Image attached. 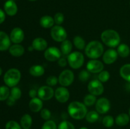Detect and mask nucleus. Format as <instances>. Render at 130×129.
<instances>
[{"instance_id":"1","label":"nucleus","mask_w":130,"mask_h":129,"mask_svg":"<svg viewBox=\"0 0 130 129\" xmlns=\"http://www.w3.org/2000/svg\"><path fill=\"white\" fill-rule=\"evenodd\" d=\"M67 111L71 118L75 120H82L85 118L88 113L86 106L79 101H72L67 107Z\"/></svg>"},{"instance_id":"2","label":"nucleus","mask_w":130,"mask_h":129,"mask_svg":"<svg viewBox=\"0 0 130 129\" xmlns=\"http://www.w3.org/2000/svg\"><path fill=\"white\" fill-rule=\"evenodd\" d=\"M100 37L102 42L110 48L118 47L120 44V35L116 30L113 29H107L103 31Z\"/></svg>"},{"instance_id":"3","label":"nucleus","mask_w":130,"mask_h":129,"mask_svg":"<svg viewBox=\"0 0 130 129\" xmlns=\"http://www.w3.org/2000/svg\"><path fill=\"white\" fill-rule=\"evenodd\" d=\"M86 56L90 59H96L103 55L104 48L102 43L98 40H92L86 44L85 49Z\"/></svg>"},{"instance_id":"4","label":"nucleus","mask_w":130,"mask_h":129,"mask_svg":"<svg viewBox=\"0 0 130 129\" xmlns=\"http://www.w3.org/2000/svg\"><path fill=\"white\" fill-rule=\"evenodd\" d=\"M3 79L8 87H15L21 79V72L17 68H10L5 73Z\"/></svg>"},{"instance_id":"5","label":"nucleus","mask_w":130,"mask_h":129,"mask_svg":"<svg viewBox=\"0 0 130 129\" xmlns=\"http://www.w3.org/2000/svg\"><path fill=\"white\" fill-rule=\"evenodd\" d=\"M67 62L72 69H79L85 63L84 54L79 51L72 52L67 56Z\"/></svg>"},{"instance_id":"6","label":"nucleus","mask_w":130,"mask_h":129,"mask_svg":"<svg viewBox=\"0 0 130 129\" xmlns=\"http://www.w3.org/2000/svg\"><path fill=\"white\" fill-rule=\"evenodd\" d=\"M50 35L53 40L58 42H62L67 39V33L63 27L55 25L51 29Z\"/></svg>"},{"instance_id":"7","label":"nucleus","mask_w":130,"mask_h":129,"mask_svg":"<svg viewBox=\"0 0 130 129\" xmlns=\"http://www.w3.org/2000/svg\"><path fill=\"white\" fill-rule=\"evenodd\" d=\"M58 79V83L61 86L68 87L73 83L74 80V74L71 70H64L60 73Z\"/></svg>"},{"instance_id":"8","label":"nucleus","mask_w":130,"mask_h":129,"mask_svg":"<svg viewBox=\"0 0 130 129\" xmlns=\"http://www.w3.org/2000/svg\"><path fill=\"white\" fill-rule=\"evenodd\" d=\"M88 92L95 96H99L102 94L104 91V87L102 82L98 80H92L88 85Z\"/></svg>"},{"instance_id":"9","label":"nucleus","mask_w":130,"mask_h":129,"mask_svg":"<svg viewBox=\"0 0 130 129\" xmlns=\"http://www.w3.org/2000/svg\"><path fill=\"white\" fill-rule=\"evenodd\" d=\"M62 56L60 49L55 46L49 47L44 51V57L47 61L54 62L58 61Z\"/></svg>"},{"instance_id":"10","label":"nucleus","mask_w":130,"mask_h":129,"mask_svg":"<svg viewBox=\"0 0 130 129\" xmlns=\"http://www.w3.org/2000/svg\"><path fill=\"white\" fill-rule=\"evenodd\" d=\"M54 96L55 91L50 86H41L38 90V97L43 101H48Z\"/></svg>"},{"instance_id":"11","label":"nucleus","mask_w":130,"mask_h":129,"mask_svg":"<svg viewBox=\"0 0 130 129\" xmlns=\"http://www.w3.org/2000/svg\"><path fill=\"white\" fill-rule=\"evenodd\" d=\"M110 107V101L106 97L99 98L95 103V109L99 114L107 113L109 111Z\"/></svg>"},{"instance_id":"12","label":"nucleus","mask_w":130,"mask_h":129,"mask_svg":"<svg viewBox=\"0 0 130 129\" xmlns=\"http://www.w3.org/2000/svg\"><path fill=\"white\" fill-rule=\"evenodd\" d=\"M104 63L97 59H91L86 64V70L91 73H99L104 70Z\"/></svg>"},{"instance_id":"13","label":"nucleus","mask_w":130,"mask_h":129,"mask_svg":"<svg viewBox=\"0 0 130 129\" xmlns=\"http://www.w3.org/2000/svg\"><path fill=\"white\" fill-rule=\"evenodd\" d=\"M54 96L58 102L60 103H65L69 99L70 92L66 87L61 86L55 90Z\"/></svg>"},{"instance_id":"14","label":"nucleus","mask_w":130,"mask_h":129,"mask_svg":"<svg viewBox=\"0 0 130 129\" xmlns=\"http://www.w3.org/2000/svg\"><path fill=\"white\" fill-rule=\"evenodd\" d=\"M118 57V54L117 51L114 48H109L104 53L102 59L105 64H111L117 60Z\"/></svg>"},{"instance_id":"15","label":"nucleus","mask_w":130,"mask_h":129,"mask_svg":"<svg viewBox=\"0 0 130 129\" xmlns=\"http://www.w3.org/2000/svg\"><path fill=\"white\" fill-rule=\"evenodd\" d=\"M25 37L24 32L21 28L15 27L12 29L10 34L11 41L14 44H20Z\"/></svg>"},{"instance_id":"16","label":"nucleus","mask_w":130,"mask_h":129,"mask_svg":"<svg viewBox=\"0 0 130 129\" xmlns=\"http://www.w3.org/2000/svg\"><path fill=\"white\" fill-rule=\"evenodd\" d=\"M31 46L33 47L34 50L38 51H43L47 49L48 42L44 38L36 37L33 39Z\"/></svg>"},{"instance_id":"17","label":"nucleus","mask_w":130,"mask_h":129,"mask_svg":"<svg viewBox=\"0 0 130 129\" xmlns=\"http://www.w3.org/2000/svg\"><path fill=\"white\" fill-rule=\"evenodd\" d=\"M5 13L9 16H15L18 11V7L13 0H8L4 5Z\"/></svg>"},{"instance_id":"18","label":"nucleus","mask_w":130,"mask_h":129,"mask_svg":"<svg viewBox=\"0 0 130 129\" xmlns=\"http://www.w3.org/2000/svg\"><path fill=\"white\" fill-rule=\"evenodd\" d=\"M11 42L10 36L6 32L0 31V51L9 49L11 46Z\"/></svg>"},{"instance_id":"19","label":"nucleus","mask_w":130,"mask_h":129,"mask_svg":"<svg viewBox=\"0 0 130 129\" xmlns=\"http://www.w3.org/2000/svg\"><path fill=\"white\" fill-rule=\"evenodd\" d=\"M43 100H41L38 97L31 99L29 102V108L32 112H40L41 110L43 109Z\"/></svg>"},{"instance_id":"20","label":"nucleus","mask_w":130,"mask_h":129,"mask_svg":"<svg viewBox=\"0 0 130 129\" xmlns=\"http://www.w3.org/2000/svg\"><path fill=\"white\" fill-rule=\"evenodd\" d=\"M9 53L11 56L15 57H20L25 53L24 46L20 44H15L9 48Z\"/></svg>"},{"instance_id":"21","label":"nucleus","mask_w":130,"mask_h":129,"mask_svg":"<svg viewBox=\"0 0 130 129\" xmlns=\"http://www.w3.org/2000/svg\"><path fill=\"white\" fill-rule=\"evenodd\" d=\"M39 24L44 29H50L54 26V19L50 15H44L40 18Z\"/></svg>"},{"instance_id":"22","label":"nucleus","mask_w":130,"mask_h":129,"mask_svg":"<svg viewBox=\"0 0 130 129\" xmlns=\"http://www.w3.org/2000/svg\"><path fill=\"white\" fill-rule=\"evenodd\" d=\"M29 73L30 75L32 77H41L45 73V70L44 68L42 65L40 64H34L30 67L29 68Z\"/></svg>"},{"instance_id":"23","label":"nucleus","mask_w":130,"mask_h":129,"mask_svg":"<svg viewBox=\"0 0 130 129\" xmlns=\"http://www.w3.org/2000/svg\"><path fill=\"white\" fill-rule=\"evenodd\" d=\"M130 117L127 113H120L116 116L115 119V122L118 126H124L128 125L129 122Z\"/></svg>"},{"instance_id":"24","label":"nucleus","mask_w":130,"mask_h":129,"mask_svg":"<svg viewBox=\"0 0 130 129\" xmlns=\"http://www.w3.org/2000/svg\"><path fill=\"white\" fill-rule=\"evenodd\" d=\"M61 53L63 55L68 56L72 53V43L69 40L66 39L61 42L60 44Z\"/></svg>"},{"instance_id":"25","label":"nucleus","mask_w":130,"mask_h":129,"mask_svg":"<svg viewBox=\"0 0 130 129\" xmlns=\"http://www.w3.org/2000/svg\"><path fill=\"white\" fill-rule=\"evenodd\" d=\"M119 75L123 79L130 83V63H127L121 67Z\"/></svg>"},{"instance_id":"26","label":"nucleus","mask_w":130,"mask_h":129,"mask_svg":"<svg viewBox=\"0 0 130 129\" xmlns=\"http://www.w3.org/2000/svg\"><path fill=\"white\" fill-rule=\"evenodd\" d=\"M118 56L122 58H126L130 54V48L126 44L122 43L118 46L117 49Z\"/></svg>"},{"instance_id":"27","label":"nucleus","mask_w":130,"mask_h":129,"mask_svg":"<svg viewBox=\"0 0 130 129\" xmlns=\"http://www.w3.org/2000/svg\"><path fill=\"white\" fill-rule=\"evenodd\" d=\"M32 124V118L29 114H25L20 119V125L23 129L30 128Z\"/></svg>"},{"instance_id":"28","label":"nucleus","mask_w":130,"mask_h":129,"mask_svg":"<svg viewBox=\"0 0 130 129\" xmlns=\"http://www.w3.org/2000/svg\"><path fill=\"white\" fill-rule=\"evenodd\" d=\"M73 44L79 50H83L86 48V42L81 36H75L73 39Z\"/></svg>"},{"instance_id":"29","label":"nucleus","mask_w":130,"mask_h":129,"mask_svg":"<svg viewBox=\"0 0 130 129\" xmlns=\"http://www.w3.org/2000/svg\"><path fill=\"white\" fill-rule=\"evenodd\" d=\"M85 118L88 123H93L99 120V113L96 111H90L87 113Z\"/></svg>"},{"instance_id":"30","label":"nucleus","mask_w":130,"mask_h":129,"mask_svg":"<svg viewBox=\"0 0 130 129\" xmlns=\"http://www.w3.org/2000/svg\"><path fill=\"white\" fill-rule=\"evenodd\" d=\"M96 101L97 99H96V96L90 93L85 96L83 99V103L86 106H91L95 104Z\"/></svg>"},{"instance_id":"31","label":"nucleus","mask_w":130,"mask_h":129,"mask_svg":"<svg viewBox=\"0 0 130 129\" xmlns=\"http://www.w3.org/2000/svg\"><path fill=\"white\" fill-rule=\"evenodd\" d=\"M10 95V91L7 86L0 87V101H3L7 99Z\"/></svg>"},{"instance_id":"32","label":"nucleus","mask_w":130,"mask_h":129,"mask_svg":"<svg viewBox=\"0 0 130 129\" xmlns=\"http://www.w3.org/2000/svg\"><path fill=\"white\" fill-rule=\"evenodd\" d=\"M114 122H115V120L114 119L113 116H110V115H107V116H104L102 120L103 125L107 128L112 127L114 125Z\"/></svg>"},{"instance_id":"33","label":"nucleus","mask_w":130,"mask_h":129,"mask_svg":"<svg viewBox=\"0 0 130 129\" xmlns=\"http://www.w3.org/2000/svg\"><path fill=\"white\" fill-rule=\"evenodd\" d=\"M110 75L108 71L103 70L99 73L98 75V79L102 83L107 82L109 79H110Z\"/></svg>"},{"instance_id":"34","label":"nucleus","mask_w":130,"mask_h":129,"mask_svg":"<svg viewBox=\"0 0 130 129\" xmlns=\"http://www.w3.org/2000/svg\"><path fill=\"white\" fill-rule=\"evenodd\" d=\"M10 96L13 97L15 100L19 99L22 96V91L20 89L16 86L11 87V89L10 91Z\"/></svg>"},{"instance_id":"35","label":"nucleus","mask_w":130,"mask_h":129,"mask_svg":"<svg viewBox=\"0 0 130 129\" xmlns=\"http://www.w3.org/2000/svg\"><path fill=\"white\" fill-rule=\"evenodd\" d=\"M90 77V72L87 70H83L79 73L78 78L79 80L81 82H86L89 80Z\"/></svg>"},{"instance_id":"36","label":"nucleus","mask_w":130,"mask_h":129,"mask_svg":"<svg viewBox=\"0 0 130 129\" xmlns=\"http://www.w3.org/2000/svg\"><path fill=\"white\" fill-rule=\"evenodd\" d=\"M57 129H76V128L72 123L67 120H64L60 123Z\"/></svg>"},{"instance_id":"37","label":"nucleus","mask_w":130,"mask_h":129,"mask_svg":"<svg viewBox=\"0 0 130 129\" xmlns=\"http://www.w3.org/2000/svg\"><path fill=\"white\" fill-rule=\"evenodd\" d=\"M6 129H22L21 125L14 120H10L5 125Z\"/></svg>"},{"instance_id":"38","label":"nucleus","mask_w":130,"mask_h":129,"mask_svg":"<svg viewBox=\"0 0 130 129\" xmlns=\"http://www.w3.org/2000/svg\"><path fill=\"white\" fill-rule=\"evenodd\" d=\"M58 126L57 124L53 120H47L42 125L41 129H57Z\"/></svg>"},{"instance_id":"39","label":"nucleus","mask_w":130,"mask_h":129,"mask_svg":"<svg viewBox=\"0 0 130 129\" xmlns=\"http://www.w3.org/2000/svg\"><path fill=\"white\" fill-rule=\"evenodd\" d=\"M64 15L61 12L57 13L53 17L55 24L58 25H61V24H63V22H64Z\"/></svg>"},{"instance_id":"40","label":"nucleus","mask_w":130,"mask_h":129,"mask_svg":"<svg viewBox=\"0 0 130 129\" xmlns=\"http://www.w3.org/2000/svg\"><path fill=\"white\" fill-rule=\"evenodd\" d=\"M46 83L47 85L50 86V87H53V86H55L58 83V79L57 77H55V76H49V77L46 78Z\"/></svg>"},{"instance_id":"41","label":"nucleus","mask_w":130,"mask_h":129,"mask_svg":"<svg viewBox=\"0 0 130 129\" xmlns=\"http://www.w3.org/2000/svg\"><path fill=\"white\" fill-rule=\"evenodd\" d=\"M40 116L43 120H49L52 116V113L48 108H43L40 111Z\"/></svg>"},{"instance_id":"42","label":"nucleus","mask_w":130,"mask_h":129,"mask_svg":"<svg viewBox=\"0 0 130 129\" xmlns=\"http://www.w3.org/2000/svg\"><path fill=\"white\" fill-rule=\"evenodd\" d=\"M58 64L60 67H66V65L67 64L68 62H67V59H66V58H60L58 61Z\"/></svg>"},{"instance_id":"43","label":"nucleus","mask_w":130,"mask_h":129,"mask_svg":"<svg viewBox=\"0 0 130 129\" xmlns=\"http://www.w3.org/2000/svg\"><path fill=\"white\" fill-rule=\"evenodd\" d=\"M15 101H16V100H15L13 97H12L10 95V96L8 97V98L6 99V104H7L8 106H12L15 104Z\"/></svg>"},{"instance_id":"44","label":"nucleus","mask_w":130,"mask_h":129,"mask_svg":"<svg viewBox=\"0 0 130 129\" xmlns=\"http://www.w3.org/2000/svg\"><path fill=\"white\" fill-rule=\"evenodd\" d=\"M29 96L31 99L34 98V97H36L38 96V91L35 89H30V91H29Z\"/></svg>"},{"instance_id":"45","label":"nucleus","mask_w":130,"mask_h":129,"mask_svg":"<svg viewBox=\"0 0 130 129\" xmlns=\"http://www.w3.org/2000/svg\"><path fill=\"white\" fill-rule=\"evenodd\" d=\"M5 18H6V16H5V13L0 8V24H1L2 23L4 22L5 20Z\"/></svg>"},{"instance_id":"46","label":"nucleus","mask_w":130,"mask_h":129,"mask_svg":"<svg viewBox=\"0 0 130 129\" xmlns=\"http://www.w3.org/2000/svg\"><path fill=\"white\" fill-rule=\"evenodd\" d=\"M34 48H33V47L32 46H30V47H29V48H28V51H34Z\"/></svg>"},{"instance_id":"47","label":"nucleus","mask_w":130,"mask_h":129,"mask_svg":"<svg viewBox=\"0 0 130 129\" xmlns=\"http://www.w3.org/2000/svg\"><path fill=\"white\" fill-rule=\"evenodd\" d=\"M2 73H3V70H2V68H1V67H0V76L1 75V74H2Z\"/></svg>"},{"instance_id":"48","label":"nucleus","mask_w":130,"mask_h":129,"mask_svg":"<svg viewBox=\"0 0 130 129\" xmlns=\"http://www.w3.org/2000/svg\"><path fill=\"white\" fill-rule=\"evenodd\" d=\"M79 129H88L87 127H85V126H83V127L80 128Z\"/></svg>"},{"instance_id":"49","label":"nucleus","mask_w":130,"mask_h":129,"mask_svg":"<svg viewBox=\"0 0 130 129\" xmlns=\"http://www.w3.org/2000/svg\"><path fill=\"white\" fill-rule=\"evenodd\" d=\"M128 115H129V117H130V108H129V114H128Z\"/></svg>"},{"instance_id":"50","label":"nucleus","mask_w":130,"mask_h":129,"mask_svg":"<svg viewBox=\"0 0 130 129\" xmlns=\"http://www.w3.org/2000/svg\"><path fill=\"white\" fill-rule=\"evenodd\" d=\"M29 1H36V0H29Z\"/></svg>"},{"instance_id":"51","label":"nucleus","mask_w":130,"mask_h":129,"mask_svg":"<svg viewBox=\"0 0 130 129\" xmlns=\"http://www.w3.org/2000/svg\"><path fill=\"white\" fill-rule=\"evenodd\" d=\"M27 129H30V128H27Z\"/></svg>"}]
</instances>
